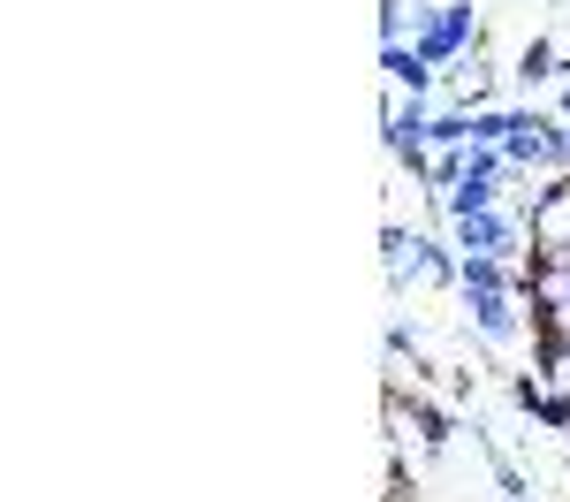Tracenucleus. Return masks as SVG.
Returning <instances> with one entry per match:
<instances>
[{
    "label": "nucleus",
    "instance_id": "7ed1b4c3",
    "mask_svg": "<svg viewBox=\"0 0 570 502\" xmlns=\"http://www.w3.org/2000/svg\"><path fill=\"white\" fill-rule=\"evenodd\" d=\"M449 244H456V259H525V252H532L525 206H487V214H464V222H449Z\"/></svg>",
    "mask_w": 570,
    "mask_h": 502
},
{
    "label": "nucleus",
    "instance_id": "1a4fd4ad",
    "mask_svg": "<svg viewBox=\"0 0 570 502\" xmlns=\"http://www.w3.org/2000/svg\"><path fill=\"white\" fill-rule=\"evenodd\" d=\"M510 137V107H472V145H502Z\"/></svg>",
    "mask_w": 570,
    "mask_h": 502
},
{
    "label": "nucleus",
    "instance_id": "9d476101",
    "mask_svg": "<svg viewBox=\"0 0 570 502\" xmlns=\"http://www.w3.org/2000/svg\"><path fill=\"white\" fill-rule=\"evenodd\" d=\"M556 176H570V115H556Z\"/></svg>",
    "mask_w": 570,
    "mask_h": 502
},
{
    "label": "nucleus",
    "instance_id": "423d86ee",
    "mask_svg": "<svg viewBox=\"0 0 570 502\" xmlns=\"http://www.w3.org/2000/svg\"><path fill=\"white\" fill-rule=\"evenodd\" d=\"M502 160L525 183L556 176V115L548 107H510V137H502Z\"/></svg>",
    "mask_w": 570,
    "mask_h": 502
},
{
    "label": "nucleus",
    "instance_id": "f257e3e1",
    "mask_svg": "<svg viewBox=\"0 0 570 502\" xmlns=\"http://www.w3.org/2000/svg\"><path fill=\"white\" fill-rule=\"evenodd\" d=\"M480 0H426V8H411V46L434 61V69H456L464 53H480Z\"/></svg>",
    "mask_w": 570,
    "mask_h": 502
},
{
    "label": "nucleus",
    "instance_id": "0eeeda50",
    "mask_svg": "<svg viewBox=\"0 0 570 502\" xmlns=\"http://www.w3.org/2000/svg\"><path fill=\"white\" fill-rule=\"evenodd\" d=\"M381 77H389V91H403V99H434V91H441V69L411 39L381 46Z\"/></svg>",
    "mask_w": 570,
    "mask_h": 502
},
{
    "label": "nucleus",
    "instance_id": "39448f33",
    "mask_svg": "<svg viewBox=\"0 0 570 502\" xmlns=\"http://www.w3.org/2000/svg\"><path fill=\"white\" fill-rule=\"evenodd\" d=\"M540 259H570V176H540L532 190H518Z\"/></svg>",
    "mask_w": 570,
    "mask_h": 502
},
{
    "label": "nucleus",
    "instance_id": "f03ea898",
    "mask_svg": "<svg viewBox=\"0 0 570 502\" xmlns=\"http://www.w3.org/2000/svg\"><path fill=\"white\" fill-rule=\"evenodd\" d=\"M381 252H389V282L395 289H403V282H419V289H456V244H441V236H426V228L389 222Z\"/></svg>",
    "mask_w": 570,
    "mask_h": 502
},
{
    "label": "nucleus",
    "instance_id": "6e6552de",
    "mask_svg": "<svg viewBox=\"0 0 570 502\" xmlns=\"http://www.w3.org/2000/svg\"><path fill=\"white\" fill-rule=\"evenodd\" d=\"M441 99H456V107H494V61H487V53H464L456 69H441Z\"/></svg>",
    "mask_w": 570,
    "mask_h": 502
},
{
    "label": "nucleus",
    "instance_id": "20e7f679",
    "mask_svg": "<svg viewBox=\"0 0 570 502\" xmlns=\"http://www.w3.org/2000/svg\"><path fill=\"white\" fill-rule=\"evenodd\" d=\"M456 305H464V327L480 335L487 351L518 343V335H525V319H532V305L518 297V282H487V289H456Z\"/></svg>",
    "mask_w": 570,
    "mask_h": 502
}]
</instances>
